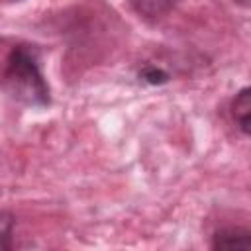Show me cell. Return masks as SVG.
<instances>
[{"mask_svg":"<svg viewBox=\"0 0 251 251\" xmlns=\"http://www.w3.org/2000/svg\"><path fill=\"white\" fill-rule=\"evenodd\" d=\"M2 86L22 104L45 108L51 104V92L41 69V51L27 41H16L4 55L0 69Z\"/></svg>","mask_w":251,"mask_h":251,"instance_id":"6da1fadb","label":"cell"},{"mask_svg":"<svg viewBox=\"0 0 251 251\" xmlns=\"http://www.w3.org/2000/svg\"><path fill=\"white\" fill-rule=\"evenodd\" d=\"M212 249H247L251 247V231L241 226H224L212 233Z\"/></svg>","mask_w":251,"mask_h":251,"instance_id":"7a4b0ae2","label":"cell"},{"mask_svg":"<svg viewBox=\"0 0 251 251\" xmlns=\"http://www.w3.org/2000/svg\"><path fill=\"white\" fill-rule=\"evenodd\" d=\"M180 0H129L131 10L145 22H161L167 18Z\"/></svg>","mask_w":251,"mask_h":251,"instance_id":"3957f363","label":"cell"},{"mask_svg":"<svg viewBox=\"0 0 251 251\" xmlns=\"http://www.w3.org/2000/svg\"><path fill=\"white\" fill-rule=\"evenodd\" d=\"M229 116L231 122L237 126V129L243 135H249V126H251V90L243 86L229 102Z\"/></svg>","mask_w":251,"mask_h":251,"instance_id":"277c9868","label":"cell"},{"mask_svg":"<svg viewBox=\"0 0 251 251\" xmlns=\"http://www.w3.org/2000/svg\"><path fill=\"white\" fill-rule=\"evenodd\" d=\"M14 214L8 210H0V251H10L14 247Z\"/></svg>","mask_w":251,"mask_h":251,"instance_id":"5b68a950","label":"cell"},{"mask_svg":"<svg viewBox=\"0 0 251 251\" xmlns=\"http://www.w3.org/2000/svg\"><path fill=\"white\" fill-rule=\"evenodd\" d=\"M139 78H141L143 82H149V84H163V82H167L171 76H169V73H167L163 67L153 65V63H145V65L141 67V71H139Z\"/></svg>","mask_w":251,"mask_h":251,"instance_id":"8992f818","label":"cell"},{"mask_svg":"<svg viewBox=\"0 0 251 251\" xmlns=\"http://www.w3.org/2000/svg\"><path fill=\"white\" fill-rule=\"evenodd\" d=\"M12 2H20V0H12Z\"/></svg>","mask_w":251,"mask_h":251,"instance_id":"52a82bcc","label":"cell"}]
</instances>
